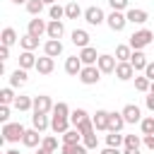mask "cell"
Masks as SVG:
<instances>
[{"instance_id": "2e32d148", "label": "cell", "mask_w": 154, "mask_h": 154, "mask_svg": "<svg viewBox=\"0 0 154 154\" xmlns=\"http://www.w3.org/2000/svg\"><path fill=\"white\" fill-rule=\"evenodd\" d=\"M41 132L36 130V128H31V130H26L24 132V137H22V142H24V147H36V144H41Z\"/></svg>"}, {"instance_id": "8fae6325", "label": "cell", "mask_w": 154, "mask_h": 154, "mask_svg": "<svg viewBox=\"0 0 154 154\" xmlns=\"http://www.w3.org/2000/svg\"><path fill=\"white\" fill-rule=\"evenodd\" d=\"M120 113H123L125 123H140V120H142V111H140V106H135V103H128Z\"/></svg>"}, {"instance_id": "9c48e42d", "label": "cell", "mask_w": 154, "mask_h": 154, "mask_svg": "<svg viewBox=\"0 0 154 154\" xmlns=\"http://www.w3.org/2000/svg\"><path fill=\"white\" fill-rule=\"evenodd\" d=\"M116 65H118V58H113V55H99V60H96V67L106 75L116 72Z\"/></svg>"}, {"instance_id": "7c38bea8", "label": "cell", "mask_w": 154, "mask_h": 154, "mask_svg": "<svg viewBox=\"0 0 154 154\" xmlns=\"http://www.w3.org/2000/svg\"><path fill=\"white\" fill-rule=\"evenodd\" d=\"M125 17H128V22H132V24H144V22L149 19L147 10H140V7H132V10H128V12H125Z\"/></svg>"}, {"instance_id": "816d5d0a", "label": "cell", "mask_w": 154, "mask_h": 154, "mask_svg": "<svg viewBox=\"0 0 154 154\" xmlns=\"http://www.w3.org/2000/svg\"><path fill=\"white\" fill-rule=\"evenodd\" d=\"M101 154H123V152H118V147H106L101 149Z\"/></svg>"}, {"instance_id": "f1b7e54d", "label": "cell", "mask_w": 154, "mask_h": 154, "mask_svg": "<svg viewBox=\"0 0 154 154\" xmlns=\"http://www.w3.org/2000/svg\"><path fill=\"white\" fill-rule=\"evenodd\" d=\"M79 14H84V12H82V7H79L77 2H67V5H65V17H67V19H77Z\"/></svg>"}, {"instance_id": "836d02e7", "label": "cell", "mask_w": 154, "mask_h": 154, "mask_svg": "<svg viewBox=\"0 0 154 154\" xmlns=\"http://www.w3.org/2000/svg\"><path fill=\"white\" fill-rule=\"evenodd\" d=\"M53 116H58V118H70V106H67L65 101H58V103L53 106Z\"/></svg>"}, {"instance_id": "3957f363", "label": "cell", "mask_w": 154, "mask_h": 154, "mask_svg": "<svg viewBox=\"0 0 154 154\" xmlns=\"http://www.w3.org/2000/svg\"><path fill=\"white\" fill-rule=\"evenodd\" d=\"M101 79V70L96 65H84L82 72H79V82L82 84H96Z\"/></svg>"}, {"instance_id": "b9f144b4", "label": "cell", "mask_w": 154, "mask_h": 154, "mask_svg": "<svg viewBox=\"0 0 154 154\" xmlns=\"http://www.w3.org/2000/svg\"><path fill=\"white\" fill-rule=\"evenodd\" d=\"M41 147H46V149L55 152V149H58V137H53V135H46V137L41 140Z\"/></svg>"}, {"instance_id": "277c9868", "label": "cell", "mask_w": 154, "mask_h": 154, "mask_svg": "<svg viewBox=\"0 0 154 154\" xmlns=\"http://www.w3.org/2000/svg\"><path fill=\"white\" fill-rule=\"evenodd\" d=\"M106 24H108L113 31H123V29H125V24H128V17H125L123 12H118V10H113V12L106 17Z\"/></svg>"}, {"instance_id": "f546056e", "label": "cell", "mask_w": 154, "mask_h": 154, "mask_svg": "<svg viewBox=\"0 0 154 154\" xmlns=\"http://www.w3.org/2000/svg\"><path fill=\"white\" fill-rule=\"evenodd\" d=\"M19 43H22V48H24V51H34V48H38V38H36V36H31V34L22 36V38H19Z\"/></svg>"}, {"instance_id": "e575fe53", "label": "cell", "mask_w": 154, "mask_h": 154, "mask_svg": "<svg viewBox=\"0 0 154 154\" xmlns=\"http://www.w3.org/2000/svg\"><path fill=\"white\" fill-rule=\"evenodd\" d=\"M43 5H46L43 0H29V2H26V12H29V14H34V17H38V14H41V10H43Z\"/></svg>"}, {"instance_id": "7dc6e473", "label": "cell", "mask_w": 154, "mask_h": 154, "mask_svg": "<svg viewBox=\"0 0 154 154\" xmlns=\"http://www.w3.org/2000/svg\"><path fill=\"white\" fill-rule=\"evenodd\" d=\"M142 142H144V147H147V149H154V135H144V137H142Z\"/></svg>"}, {"instance_id": "f5cc1de1", "label": "cell", "mask_w": 154, "mask_h": 154, "mask_svg": "<svg viewBox=\"0 0 154 154\" xmlns=\"http://www.w3.org/2000/svg\"><path fill=\"white\" fill-rule=\"evenodd\" d=\"M36 154H55V152H51V149H46V147H38Z\"/></svg>"}, {"instance_id": "603a6c76", "label": "cell", "mask_w": 154, "mask_h": 154, "mask_svg": "<svg viewBox=\"0 0 154 154\" xmlns=\"http://www.w3.org/2000/svg\"><path fill=\"white\" fill-rule=\"evenodd\" d=\"M79 58H82V63H84V65H96V60H99V55H96V48H91V46L82 48Z\"/></svg>"}, {"instance_id": "83f0119b", "label": "cell", "mask_w": 154, "mask_h": 154, "mask_svg": "<svg viewBox=\"0 0 154 154\" xmlns=\"http://www.w3.org/2000/svg\"><path fill=\"white\" fill-rule=\"evenodd\" d=\"M120 144H125V137H123L120 132H111V130H108V135H106V147H120Z\"/></svg>"}, {"instance_id": "74e56055", "label": "cell", "mask_w": 154, "mask_h": 154, "mask_svg": "<svg viewBox=\"0 0 154 154\" xmlns=\"http://www.w3.org/2000/svg\"><path fill=\"white\" fill-rule=\"evenodd\" d=\"M149 87H152V79L144 75V77H135V89L137 91H149Z\"/></svg>"}, {"instance_id": "ba28073f", "label": "cell", "mask_w": 154, "mask_h": 154, "mask_svg": "<svg viewBox=\"0 0 154 154\" xmlns=\"http://www.w3.org/2000/svg\"><path fill=\"white\" fill-rule=\"evenodd\" d=\"M53 101H51V96H46V94H41V96H34V113H48V111H53Z\"/></svg>"}, {"instance_id": "f6af8a7d", "label": "cell", "mask_w": 154, "mask_h": 154, "mask_svg": "<svg viewBox=\"0 0 154 154\" xmlns=\"http://www.w3.org/2000/svg\"><path fill=\"white\" fill-rule=\"evenodd\" d=\"M108 5H111L113 10H118V12H123V10H128L130 0H108Z\"/></svg>"}, {"instance_id": "c3c4849f", "label": "cell", "mask_w": 154, "mask_h": 154, "mask_svg": "<svg viewBox=\"0 0 154 154\" xmlns=\"http://www.w3.org/2000/svg\"><path fill=\"white\" fill-rule=\"evenodd\" d=\"M7 58H10V46H2V48H0V60L5 63Z\"/></svg>"}, {"instance_id": "ee69618b", "label": "cell", "mask_w": 154, "mask_h": 154, "mask_svg": "<svg viewBox=\"0 0 154 154\" xmlns=\"http://www.w3.org/2000/svg\"><path fill=\"white\" fill-rule=\"evenodd\" d=\"M48 14H51V19H60V17H65V7H60V5H51Z\"/></svg>"}, {"instance_id": "6da1fadb", "label": "cell", "mask_w": 154, "mask_h": 154, "mask_svg": "<svg viewBox=\"0 0 154 154\" xmlns=\"http://www.w3.org/2000/svg\"><path fill=\"white\" fill-rule=\"evenodd\" d=\"M24 125L22 123H2V140L5 142H19L24 137Z\"/></svg>"}, {"instance_id": "4fadbf2b", "label": "cell", "mask_w": 154, "mask_h": 154, "mask_svg": "<svg viewBox=\"0 0 154 154\" xmlns=\"http://www.w3.org/2000/svg\"><path fill=\"white\" fill-rule=\"evenodd\" d=\"M43 53L51 55V58L60 55V53H63V43H60V38H48V41L43 43Z\"/></svg>"}, {"instance_id": "5b68a950", "label": "cell", "mask_w": 154, "mask_h": 154, "mask_svg": "<svg viewBox=\"0 0 154 154\" xmlns=\"http://www.w3.org/2000/svg\"><path fill=\"white\" fill-rule=\"evenodd\" d=\"M84 19H87L91 26H99V24H103V22H106V17H103V10H101V7H94V5L84 10Z\"/></svg>"}, {"instance_id": "484cf974", "label": "cell", "mask_w": 154, "mask_h": 154, "mask_svg": "<svg viewBox=\"0 0 154 154\" xmlns=\"http://www.w3.org/2000/svg\"><path fill=\"white\" fill-rule=\"evenodd\" d=\"M60 152H63V154H87L89 149L84 147V142H77V144H63Z\"/></svg>"}, {"instance_id": "f907efd6", "label": "cell", "mask_w": 154, "mask_h": 154, "mask_svg": "<svg viewBox=\"0 0 154 154\" xmlns=\"http://www.w3.org/2000/svg\"><path fill=\"white\" fill-rule=\"evenodd\" d=\"M144 103H147V108H149V111H154V94H152V91H149V96L144 99Z\"/></svg>"}, {"instance_id": "bcb514c9", "label": "cell", "mask_w": 154, "mask_h": 154, "mask_svg": "<svg viewBox=\"0 0 154 154\" xmlns=\"http://www.w3.org/2000/svg\"><path fill=\"white\" fill-rule=\"evenodd\" d=\"M7 118H10V106L2 103L0 106V123H7Z\"/></svg>"}, {"instance_id": "6f0895ef", "label": "cell", "mask_w": 154, "mask_h": 154, "mask_svg": "<svg viewBox=\"0 0 154 154\" xmlns=\"http://www.w3.org/2000/svg\"><path fill=\"white\" fill-rule=\"evenodd\" d=\"M43 2H46V5H55V0H43Z\"/></svg>"}, {"instance_id": "680465c9", "label": "cell", "mask_w": 154, "mask_h": 154, "mask_svg": "<svg viewBox=\"0 0 154 154\" xmlns=\"http://www.w3.org/2000/svg\"><path fill=\"white\" fill-rule=\"evenodd\" d=\"M149 91H152V94H154V79H152V87H149Z\"/></svg>"}, {"instance_id": "f35d334b", "label": "cell", "mask_w": 154, "mask_h": 154, "mask_svg": "<svg viewBox=\"0 0 154 154\" xmlns=\"http://www.w3.org/2000/svg\"><path fill=\"white\" fill-rule=\"evenodd\" d=\"M84 118H87V111H84V108H75V111L70 113V123H72L75 128H77V125H79Z\"/></svg>"}, {"instance_id": "8d00e7d4", "label": "cell", "mask_w": 154, "mask_h": 154, "mask_svg": "<svg viewBox=\"0 0 154 154\" xmlns=\"http://www.w3.org/2000/svg\"><path fill=\"white\" fill-rule=\"evenodd\" d=\"M14 91H12V87H5V89H0V103H14Z\"/></svg>"}, {"instance_id": "ffe728a7", "label": "cell", "mask_w": 154, "mask_h": 154, "mask_svg": "<svg viewBox=\"0 0 154 154\" xmlns=\"http://www.w3.org/2000/svg\"><path fill=\"white\" fill-rule=\"evenodd\" d=\"M24 84H26V70L24 67H17L10 75V87H24Z\"/></svg>"}, {"instance_id": "681fc988", "label": "cell", "mask_w": 154, "mask_h": 154, "mask_svg": "<svg viewBox=\"0 0 154 154\" xmlns=\"http://www.w3.org/2000/svg\"><path fill=\"white\" fill-rule=\"evenodd\" d=\"M144 75H147L149 79H154V63H147V67H144Z\"/></svg>"}, {"instance_id": "d6986e66", "label": "cell", "mask_w": 154, "mask_h": 154, "mask_svg": "<svg viewBox=\"0 0 154 154\" xmlns=\"http://www.w3.org/2000/svg\"><path fill=\"white\" fill-rule=\"evenodd\" d=\"M147 63H149V60H147V55H144L142 51H135V53L130 55V65L135 67V72H137V70H144Z\"/></svg>"}, {"instance_id": "7402d4cb", "label": "cell", "mask_w": 154, "mask_h": 154, "mask_svg": "<svg viewBox=\"0 0 154 154\" xmlns=\"http://www.w3.org/2000/svg\"><path fill=\"white\" fill-rule=\"evenodd\" d=\"M72 43L79 46V48H87V46H89V34H87L84 29H75V31H72Z\"/></svg>"}, {"instance_id": "44dd1931", "label": "cell", "mask_w": 154, "mask_h": 154, "mask_svg": "<svg viewBox=\"0 0 154 154\" xmlns=\"http://www.w3.org/2000/svg\"><path fill=\"white\" fill-rule=\"evenodd\" d=\"M108 116H111L108 111H96L94 118H91L94 120V128L96 130H108Z\"/></svg>"}, {"instance_id": "8992f818", "label": "cell", "mask_w": 154, "mask_h": 154, "mask_svg": "<svg viewBox=\"0 0 154 154\" xmlns=\"http://www.w3.org/2000/svg\"><path fill=\"white\" fill-rule=\"evenodd\" d=\"M48 31V24L43 22V19H38V17H34V19H29V26H26V34H31V36H36V38H41L43 34Z\"/></svg>"}, {"instance_id": "1f68e13d", "label": "cell", "mask_w": 154, "mask_h": 154, "mask_svg": "<svg viewBox=\"0 0 154 154\" xmlns=\"http://www.w3.org/2000/svg\"><path fill=\"white\" fill-rule=\"evenodd\" d=\"M14 108H17V111H29V108H34V99H29V96H17V99H14Z\"/></svg>"}, {"instance_id": "4dcf8cb0", "label": "cell", "mask_w": 154, "mask_h": 154, "mask_svg": "<svg viewBox=\"0 0 154 154\" xmlns=\"http://www.w3.org/2000/svg\"><path fill=\"white\" fill-rule=\"evenodd\" d=\"M130 55H132V48L130 46H116V58H118V63H125V60H130Z\"/></svg>"}, {"instance_id": "60d3db41", "label": "cell", "mask_w": 154, "mask_h": 154, "mask_svg": "<svg viewBox=\"0 0 154 154\" xmlns=\"http://www.w3.org/2000/svg\"><path fill=\"white\" fill-rule=\"evenodd\" d=\"M82 142H84V147H87V149H96V144H99V140H96V132L82 135Z\"/></svg>"}, {"instance_id": "5bb4252c", "label": "cell", "mask_w": 154, "mask_h": 154, "mask_svg": "<svg viewBox=\"0 0 154 154\" xmlns=\"http://www.w3.org/2000/svg\"><path fill=\"white\" fill-rule=\"evenodd\" d=\"M51 130H53L55 135L67 132V130H70V118H58V116H53V118H51Z\"/></svg>"}, {"instance_id": "e0dca14e", "label": "cell", "mask_w": 154, "mask_h": 154, "mask_svg": "<svg viewBox=\"0 0 154 154\" xmlns=\"http://www.w3.org/2000/svg\"><path fill=\"white\" fill-rule=\"evenodd\" d=\"M48 38H60L63 34H65V26H63V22L60 19H51L48 22Z\"/></svg>"}, {"instance_id": "ab89813d", "label": "cell", "mask_w": 154, "mask_h": 154, "mask_svg": "<svg viewBox=\"0 0 154 154\" xmlns=\"http://www.w3.org/2000/svg\"><path fill=\"white\" fill-rule=\"evenodd\" d=\"M77 130H79L82 135H89V132H94L96 128H94V120H91V118L87 116V118H84V120H82V123L77 125Z\"/></svg>"}, {"instance_id": "d4e9b609", "label": "cell", "mask_w": 154, "mask_h": 154, "mask_svg": "<svg viewBox=\"0 0 154 154\" xmlns=\"http://www.w3.org/2000/svg\"><path fill=\"white\" fill-rule=\"evenodd\" d=\"M36 55L31 53V51H24L22 55H19V67H24V70H29V67H36Z\"/></svg>"}, {"instance_id": "d6a6232c", "label": "cell", "mask_w": 154, "mask_h": 154, "mask_svg": "<svg viewBox=\"0 0 154 154\" xmlns=\"http://www.w3.org/2000/svg\"><path fill=\"white\" fill-rule=\"evenodd\" d=\"M14 41H17V31L12 26H5L2 29V46H12Z\"/></svg>"}, {"instance_id": "7a4b0ae2", "label": "cell", "mask_w": 154, "mask_h": 154, "mask_svg": "<svg viewBox=\"0 0 154 154\" xmlns=\"http://www.w3.org/2000/svg\"><path fill=\"white\" fill-rule=\"evenodd\" d=\"M154 41V34L149 31V29H140V31H135L132 36H130V48H135V51H142L144 46H149Z\"/></svg>"}, {"instance_id": "ac0fdd59", "label": "cell", "mask_w": 154, "mask_h": 154, "mask_svg": "<svg viewBox=\"0 0 154 154\" xmlns=\"http://www.w3.org/2000/svg\"><path fill=\"white\" fill-rule=\"evenodd\" d=\"M123 128H125L123 113H111V116H108V130H111V132H120Z\"/></svg>"}, {"instance_id": "7bdbcfd3", "label": "cell", "mask_w": 154, "mask_h": 154, "mask_svg": "<svg viewBox=\"0 0 154 154\" xmlns=\"http://www.w3.org/2000/svg\"><path fill=\"white\" fill-rule=\"evenodd\" d=\"M140 144H142L140 135H125V147H130V149H140Z\"/></svg>"}, {"instance_id": "d590c367", "label": "cell", "mask_w": 154, "mask_h": 154, "mask_svg": "<svg viewBox=\"0 0 154 154\" xmlns=\"http://www.w3.org/2000/svg\"><path fill=\"white\" fill-rule=\"evenodd\" d=\"M140 128H142V135H154V116H147L140 120Z\"/></svg>"}, {"instance_id": "cb8c5ba5", "label": "cell", "mask_w": 154, "mask_h": 154, "mask_svg": "<svg viewBox=\"0 0 154 154\" xmlns=\"http://www.w3.org/2000/svg\"><path fill=\"white\" fill-rule=\"evenodd\" d=\"M31 125H34L38 132H43L46 128H51V120L46 118V113H34V116H31Z\"/></svg>"}, {"instance_id": "52a82bcc", "label": "cell", "mask_w": 154, "mask_h": 154, "mask_svg": "<svg viewBox=\"0 0 154 154\" xmlns=\"http://www.w3.org/2000/svg\"><path fill=\"white\" fill-rule=\"evenodd\" d=\"M116 77H118L120 82H128V79H132V77H135V67L130 65V60H125V63H118V65H116Z\"/></svg>"}, {"instance_id": "4316f807", "label": "cell", "mask_w": 154, "mask_h": 154, "mask_svg": "<svg viewBox=\"0 0 154 154\" xmlns=\"http://www.w3.org/2000/svg\"><path fill=\"white\" fill-rule=\"evenodd\" d=\"M82 140V132L75 128V130H67V132H63V144H77Z\"/></svg>"}, {"instance_id": "9a60e30c", "label": "cell", "mask_w": 154, "mask_h": 154, "mask_svg": "<svg viewBox=\"0 0 154 154\" xmlns=\"http://www.w3.org/2000/svg\"><path fill=\"white\" fill-rule=\"evenodd\" d=\"M53 67H55V63H53L51 55H43V58L36 60V70H38V75H51Z\"/></svg>"}, {"instance_id": "9f6ffc18", "label": "cell", "mask_w": 154, "mask_h": 154, "mask_svg": "<svg viewBox=\"0 0 154 154\" xmlns=\"http://www.w3.org/2000/svg\"><path fill=\"white\" fill-rule=\"evenodd\" d=\"M5 154H19V149H7Z\"/></svg>"}, {"instance_id": "30bf717a", "label": "cell", "mask_w": 154, "mask_h": 154, "mask_svg": "<svg viewBox=\"0 0 154 154\" xmlns=\"http://www.w3.org/2000/svg\"><path fill=\"white\" fill-rule=\"evenodd\" d=\"M82 67H84V63H82V58H79V55H72V58H67V60H65V72H67V75H72V77H79Z\"/></svg>"}, {"instance_id": "db71d44e", "label": "cell", "mask_w": 154, "mask_h": 154, "mask_svg": "<svg viewBox=\"0 0 154 154\" xmlns=\"http://www.w3.org/2000/svg\"><path fill=\"white\" fill-rule=\"evenodd\" d=\"M123 154H140V149H130V147H125V152Z\"/></svg>"}, {"instance_id": "11a10c76", "label": "cell", "mask_w": 154, "mask_h": 154, "mask_svg": "<svg viewBox=\"0 0 154 154\" xmlns=\"http://www.w3.org/2000/svg\"><path fill=\"white\" fill-rule=\"evenodd\" d=\"M12 2H14V5H26L29 0H12Z\"/></svg>"}]
</instances>
